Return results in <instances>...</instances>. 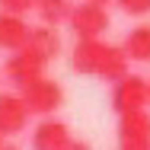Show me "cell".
Segmentation results:
<instances>
[{"mask_svg":"<svg viewBox=\"0 0 150 150\" xmlns=\"http://www.w3.org/2000/svg\"><path fill=\"white\" fill-rule=\"evenodd\" d=\"M128 54L121 45H109L102 38H93V42H74L70 48V70L74 74H83V77H96V80H105V83H118L128 77Z\"/></svg>","mask_w":150,"mask_h":150,"instance_id":"1","label":"cell"},{"mask_svg":"<svg viewBox=\"0 0 150 150\" xmlns=\"http://www.w3.org/2000/svg\"><path fill=\"white\" fill-rule=\"evenodd\" d=\"M112 112L125 118V115H134V112H147L144 105H150V80H144L141 74H128L125 80H118L112 86Z\"/></svg>","mask_w":150,"mask_h":150,"instance_id":"2","label":"cell"},{"mask_svg":"<svg viewBox=\"0 0 150 150\" xmlns=\"http://www.w3.org/2000/svg\"><path fill=\"white\" fill-rule=\"evenodd\" d=\"M19 96H23V102L29 105L32 115H42V118H51L61 109V102H64V90H61L58 80H51V77L32 80L29 86L19 90Z\"/></svg>","mask_w":150,"mask_h":150,"instance_id":"3","label":"cell"},{"mask_svg":"<svg viewBox=\"0 0 150 150\" xmlns=\"http://www.w3.org/2000/svg\"><path fill=\"white\" fill-rule=\"evenodd\" d=\"M67 26L77 35V42H93V38H102L105 35V29L112 26V19H109V10L105 6H96V3L80 0L74 6V16H70Z\"/></svg>","mask_w":150,"mask_h":150,"instance_id":"4","label":"cell"},{"mask_svg":"<svg viewBox=\"0 0 150 150\" xmlns=\"http://www.w3.org/2000/svg\"><path fill=\"white\" fill-rule=\"evenodd\" d=\"M45 64H48V58H42V54L29 45V48L13 51V54L6 58V64H3V77L23 90V86H29L32 80H42V77H45Z\"/></svg>","mask_w":150,"mask_h":150,"instance_id":"5","label":"cell"},{"mask_svg":"<svg viewBox=\"0 0 150 150\" xmlns=\"http://www.w3.org/2000/svg\"><path fill=\"white\" fill-rule=\"evenodd\" d=\"M29 105L23 102L19 93H0V134L16 137L29 128Z\"/></svg>","mask_w":150,"mask_h":150,"instance_id":"6","label":"cell"},{"mask_svg":"<svg viewBox=\"0 0 150 150\" xmlns=\"http://www.w3.org/2000/svg\"><path fill=\"white\" fill-rule=\"evenodd\" d=\"M118 150H150V112L118 118Z\"/></svg>","mask_w":150,"mask_h":150,"instance_id":"7","label":"cell"},{"mask_svg":"<svg viewBox=\"0 0 150 150\" xmlns=\"http://www.w3.org/2000/svg\"><path fill=\"white\" fill-rule=\"evenodd\" d=\"M32 32L35 26L26 23V16H10V13H0V51H23L29 48Z\"/></svg>","mask_w":150,"mask_h":150,"instance_id":"8","label":"cell"},{"mask_svg":"<svg viewBox=\"0 0 150 150\" xmlns=\"http://www.w3.org/2000/svg\"><path fill=\"white\" fill-rule=\"evenodd\" d=\"M74 137L61 118H42L32 131V150H67Z\"/></svg>","mask_w":150,"mask_h":150,"instance_id":"9","label":"cell"},{"mask_svg":"<svg viewBox=\"0 0 150 150\" xmlns=\"http://www.w3.org/2000/svg\"><path fill=\"white\" fill-rule=\"evenodd\" d=\"M128 61H137V64H150V23H141L125 35L121 42Z\"/></svg>","mask_w":150,"mask_h":150,"instance_id":"10","label":"cell"},{"mask_svg":"<svg viewBox=\"0 0 150 150\" xmlns=\"http://www.w3.org/2000/svg\"><path fill=\"white\" fill-rule=\"evenodd\" d=\"M74 0H38V6H35V13H38V19H42V26H51V29H58L61 23H70V16H74Z\"/></svg>","mask_w":150,"mask_h":150,"instance_id":"11","label":"cell"},{"mask_svg":"<svg viewBox=\"0 0 150 150\" xmlns=\"http://www.w3.org/2000/svg\"><path fill=\"white\" fill-rule=\"evenodd\" d=\"M29 45L42 54V58L51 61V58H58V51H61V35H58V29H51V26H35Z\"/></svg>","mask_w":150,"mask_h":150,"instance_id":"12","label":"cell"},{"mask_svg":"<svg viewBox=\"0 0 150 150\" xmlns=\"http://www.w3.org/2000/svg\"><path fill=\"white\" fill-rule=\"evenodd\" d=\"M35 6L38 0H0V13H10V16H26Z\"/></svg>","mask_w":150,"mask_h":150,"instance_id":"13","label":"cell"},{"mask_svg":"<svg viewBox=\"0 0 150 150\" xmlns=\"http://www.w3.org/2000/svg\"><path fill=\"white\" fill-rule=\"evenodd\" d=\"M128 16H150V0H115Z\"/></svg>","mask_w":150,"mask_h":150,"instance_id":"14","label":"cell"},{"mask_svg":"<svg viewBox=\"0 0 150 150\" xmlns=\"http://www.w3.org/2000/svg\"><path fill=\"white\" fill-rule=\"evenodd\" d=\"M67 150H93V147L86 144V141H80V137H74V141L67 144Z\"/></svg>","mask_w":150,"mask_h":150,"instance_id":"15","label":"cell"},{"mask_svg":"<svg viewBox=\"0 0 150 150\" xmlns=\"http://www.w3.org/2000/svg\"><path fill=\"white\" fill-rule=\"evenodd\" d=\"M86 3H96V6H109V3H115V0H86Z\"/></svg>","mask_w":150,"mask_h":150,"instance_id":"16","label":"cell"},{"mask_svg":"<svg viewBox=\"0 0 150 150\" xmlns=\"http://www.w3.org/2000/svg\"><path fill=\"white\" fill-rule=\"evenodd\" d=\"M3 150H23V147H19V144H10V141H6V147H3Z\"/></svg>","mask_w":150,"mask_h":150,"instance_id":"17","label":"cell"},{"mask_svg":"<svg viewBox=\"0 0 150 150\" xmlns=\"http://www.w3.org/2000/svg\"><path fill=\"white\" fill-rule=\"evenodd\" d=\"M3 147H6V137H3V134H0V150H3Z\"/></svg>","mask_w":150,"mask_h":150,"instance_id":"18","label":"cell"}]
</instances>
